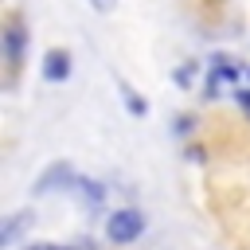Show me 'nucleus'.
<instances>
[{
  "mask_svg": "<svg viewBox=\"0 0 250 250\" xmlns=\"http://www.w3.org/2000/svg\"><path fill=\"white\" fill-rule=\"evenodd\" d=\"M141 230H145V215H141L137 207L113 211V215L105 219V238H109V242H117V246H125V242H133V238H141Z\"/></svg>",
  "mask_w": 250,
  "mask_h": 250,
  "instance_id": "nucleus-1",
  "label": "nucleus"
},
{
  "mask_svg": "<svg viewBox=\"0 0 250 250\" xmlns=\"http://www.w3.org/2000/svg\"><path fill=\"white\" fill-rule=\"evenodd\" d=\"M78 184V176H74V168L70 164H51L39 180H35V195H47V191H59V188H74Z\"/></svg>",
  "mask_w": 250,
  "mask_h": 250,
  "instance_id": "nucleus-2",
  "label": "nucleus"
},
{
  "mask_svg": "<svg viewBox=\"0 0 250 250\" xmlns=\"http://www.w3.org/2000/svg\"><path fill=\"white\" fill-rule=\"evenodd\" d=\"M70 74V55L66 51H47V59H43V78L47 82H62Z\"/></svg>",
  "mask_w": 250,
  "mask_h": 250,
  "instance_id": "nucleus-3",
  "label": "nucleus"
},
{
  "mask_svg": "<svg viewBox=\"0 0 250 250\" xmlns=\"http://www.w3.org/2000/svg\"><path fill=\"white\" fill-rule=\"evenodd\" d=\"M74 191L82 195V203H86V207H102V199H105V188H102V184H94V180H78V184H74Z\"/></svg>",
  "mask_w": 250,
  "mask_h": 250,
  "instance_id": "nucleus-4",
  "label": "nucleus"
},
{
  "mask_svg": "<svg viewBox=\"0 0 250 250\" xmlns=\"http://www.w3.org/2000/svg\"><path fill=\"white\" fill-rule=\"evenodd\" d=\"M35 215H27V211H20V215H12L8 223H4V230H0V246H12L16 242V234L23 230V223H31Z\"/></svg>",
  "mask_w": 250,
  "mask_h": 250,
  "instance_id": "nucleus-5",
  "label": "nucleus"
},
{
  "mask_svg": "<svg viewBox=\"0 0 250 250\" xmlns=\"http://www.w3.org/2000/svg\"><path fill=\"white\" fill-rule=\"evenodd\" d=\"M4 43H8V59H12V62H20V47H23V31H20V27H8V35H4Z\"/></svg>",
  "mask_w": 250,
  "mask_h": 250,
  "instance_id": "nucleus-6",
  "label": "nucleus"
},
{
  "mask_svg": "<svg viewBox=\"0 0 250 250\" xmlns=\"http://www.w3.org/2000/svg\"><path fill=\"white\" fill-rule=\"evenodd\" d=\"M172 78H176V86H191V78H195V66H180Z\"/></svg>",
  "mask_w": 250,
  "mask_h": 250,
  "instance_id": "nucleus-7",
  "label": "nucleus"
},
{
  "mask_svg": "<svg viewBox=\"0 0 250 250\" xmlns=\"http://www.w3.org/2000/svg\"><path fill=\"white\" fill-rule=\"evenodd\" d=\"M125 102H129V109H133V113H145V102H141L133 90H125Z\"/></svg>",
  "mask_w": 250,
  "mask_h": 250,
  "instance_id": "nucleus-8",
  "label": "nucleus"
},
{
  "mask_svg": "<svg viewBox=\"0 0 250 250\" xmlns=\"http://www.w3.org/2000/svg\"><path fill=\"white\" fill-rule=\"evenodd\" d=\"M90 8H98V12H113V0H86Z\"/></svg>",
  "mask_w": 250,
  "mask_h": 250,
  "instance_id": "nucleus-9",
  "label": "nucleus"
},
{
  "mask_svg": "<svg viewBox=\"0 0 250 250\" xmlns=\"http://www.w3.org/2000/svg\"><path fill=\"white\" fill-rule=\"evenodd\" d=\"M238 102H242V105L250 109V94H246V90H238Z\"/></svg>",
  "mask_w": 250,
  "mask_h": 250,
  "instance_id": "nucleus-10",
  "label": "nucleus"
},
{
  "mask_svg": "<svg viewBox=\"0 0 250 250\" xmlns=\"http://www.w3.org/2000/svg\"><path fill=\"white\" fill-rule=\"evenodd\" d=\"M31 250H62V246H47V242H43V246H31Z\"/></svg>",
  "mask_w": 250,
  "mask_h": 250,
  "instance_id": "nucleus-11",
  "label": "nucleus"
}]
</instances>
